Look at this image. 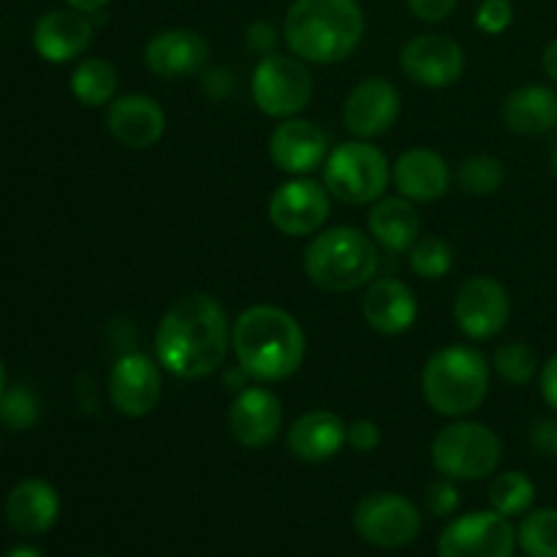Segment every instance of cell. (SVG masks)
<instances>
[{"mask_svg": "<svg viewBox=\"0 0 557 557\" xmlns=\"http://www.w3.org/2000/svg\"><path fill=\"white\" fill-rule=\"evenodd\" d=\"M362 36L364 14L357 0H294L283 22L288 49L315 65L346 60Z\"/></svg>", "mask_w": 557, "mask_h": 557, "instance_id": "3957f363", "label": "cell"}, {"mask_svg": "<svg viewBox=\"0 0 557 557\" xmlns=\"http://www.w3.org/2000/svg\"><path fill=\"white\" fill-rule=\"evenodd\" d=\"M283 403L267 386H245L228 408V433L245 449H264L281 435Z\"/></svg>", "mask_w": 557, "mask_h": 557, "instance_id": "2e32d148", "label": "cell"}, {"mask_svg": "<svg viewBox=\"0 0 557 557\" xmlns=\"http://www.w3.org/2000/svg\"><path fill=\"white\" fill-rule=\"evenodd\" d=\"M539 384H542V397L549 408L557 413V354L542 364V375H539Z\"/></svg>", "mask_w": 557, "mask_h": 557, "instance_id": "f35d334b", "label": "cell"}, {"mask_svg": "<svg viewBox=\"0 0 557 557\" xmlns=\"http://www.w3.org/2000/svg\"><path fill=\"white\" fill-rule=\"evenodd\" d=\"M38 400L30 389L25 386H14V389H5L0 397V422L5 424L14 433H25L33 424L38 422Z\"/></svg>", "mask_w": 557, "mask_h": 557, "instance_id": "d6a6232c", "label": "cell"}, {"mask_svg": "<svg viewBox=\"0 0 557 557\" xmlns=\"http://www.w3.org/2000/svg\"><path fill=\"white\" fill-rule=\"evenodd\" d=\"M250 92L267 117H297L313 98V76L297 54H267L253 69Z\"/></svg>", "mask_w": 557, "mask_h": 557, "instance_id": "ba28073f", "label": "cell"}, {"mask_svg": "<svg viewBox=\"0 0 557 557\" xmlns=\"http://www.w3.org/2000/svg\"><path fill=\"white\" fill-rule=\"evenodd\" d=\"M3 557H44L41 553H38L36 547H30V544H20V547L9 549Z\"/></svg>", "mask_w": 557, "mask_h": 557, "instance_id": "7bdbcfd3", "label": "cell"}, {"mask_svg": "<svg viewBox=\"0 0 557 557\" xmlns=\"http://www.w3.org/2000/svg\"><path fill=\"white\" fill-rule=\"evenodd\" d=\"M71 92L87 109L107 107V103L114 101V92H117V71L109 60H82L74 74H71Z\"/></svg>", "mask_w": 557, "mask_h": 557, "instance_id": "4316f807", "label": "cell"}, {"mask_svg": "<svg viewBox=\"0 0 557 557\" xmlns=\"http://www.w3.org/2000/svg\"><path fill=\"white\" fill-rule=\"evenodd\" d=\"M107 128L128 150H147L161 141L166 131V114L156 98L128 92L114 98L107 107Z\"/></svg>", "mask_w": 557, "mask_h": 557, "instance_id": "ac0fdd59", "label": "cell"}, {"mask_svg": "<svg viewBox=\"0 0 557 557\" xmlns=\"http://www.w3.org/2000/svg\"><path fill=\"white\" fill-rule=\"evenodd\" d=\"M419 228H422L419 212L406 196L379 199L368 215L370 237L392 253H408V248L419 239Z\"/></svg>", "mask_w": 557, "mask_h": 557, "instance_id": "484cf974", "label": "cell"}, {"mask_svg": "<svg viewBox=\"0 0 557 557\" xmlns=\"http://www.w3.org/2000/svg\"><path fill=\"white\" fill-rule=\"evenodd\" d=\"M5 392V368H3V359H0V397Z\"/></svg>", "mask_w": 557, "mask_h": 557, "instance_id": "f6af8a7d", "label": "cell"}, {"mask_svg": "<svg viewBox=\"0 0 557 557\" xmlns=\"http://www.w3.org/2000/svg\"><path fill=\"white\" fill-rule=\"evenodd\" d=\"M517 542L525 557H557V509H536L525 515Z\"/></svg>", "mask_w": 557, "mask_h": 557, "instance_id": "f1b7e54d", "label": "cell"}, {"mask_svg": "<svg viewBox=\"0 0 557 557\" xmlns=\"http://www.w3.org/2000/svg\"><path fill=\"white\" fill-rule=\"evenodd\" d=\"M354 528L379 549H403L422 531V515L397 493H373L354 509Z\"/></svg>", "mask_w": 557, "mask_h": 557, "instance_id": "9c48e42d", "label": "cell"}, {"mask_svg": "<svg viewBox=\"0 0 557 557\" xmlns=\"http://www.w3.org/2000/svg\"><path fill=\"white\" fill-rule=\"evenodd\" d=\"M228 348V315L210 294H188L177 299L158 321L156 359L174 379H207L226 362Z\"/></svg>", "mask_w": 557, "mask_h": 557, "instance_id": "6da1fadb", "label": "cell"}, {"mask_svg": "<svg viewBox=\"0 0 557 557\" xmlns=\"http://www.w3.org/2000/svg\"><path fill=\"white\" fill-rule=\"evenodd\" d=\"M60 495L44 479H25L5 498V520L20 536H41L58 522Z\"/></svg>", "mask_w": 557, "mask_h": 557, "instance_id": "603a6c76", "label": "cell"}, {"mask_svg": "<svg viewBox=\"0 0 557 557\" xmlns=\"http://www.w3.org/2000/svg\"><path fill=\"white\" fill-rule=\"evenodd\" d=\"M330 218V190L310 177H294L277 185L270 199V221L286 237L315 234Z\"/></svg>", "mask_w": 557, "mask_h": 557, "instance_id": "7c38bea8", "label": "cell"}, {"mask_svg": "<svg viewBox=\"0 0 557 557\" xmlns=\"http://www.w3.org/2000/svg\"><path fill=\"white\" fill-rule=\"evenodd\" d=\"M245 44H248L250 52L259 54V58H267V54H275L277 30L270 25V22L259 20V22H253V25L248 27V33H245Z\"/></svg>", "mask_w": 557, "mask_h": 557, "instance_id": "8d00e7d4", "label": "cell"}, {"mask_svg": "<svg viewBox=\"0 0 557 557\" xmlns=\"http://www.w3.org/2000/svg\"><path fill=\"white\" fill-rule=\"evenodd\" d=\"M305 272L310 283L324 292H357L373 283L379 272L375 239L354 226H335L315 234L305 250Z\"/></svg>", "mask_w": 557, "mask_h": 557, "instance_id": "277c9868", "label": "cell"}, {"mask_svg": "<svg viewBox=\"0 0 557 557\" xmlns=\"http://www.w3.org/2000/svg\"><path fill=\"white\" fill-rule=\"evenodd\" d=\"M424 506L433 517H451L460 506V493L451 484V479H441V482H433L424 493Z\"/></svg>", "mask_w": 557, "mask_h": 557, "instance_id": "e575fe53", "label": "cell"}, {"mask_svg": "<svg viewBox=\"0 0 557 557\" xmlns=\"http://www.w3.org/2000/svg\"><path fill=\"white\" fill-rule=\"evenodd\" d=\"M92 41V22L76 9L47 11L33 27V49L47 63L76 60Z\"/></svg>", "mask_w": 557, "mask_h": 557, "instance_id": "ffe728a7", "label": "cell"}, {"mask_svg": "<svg viewBox=\"0 0 557 557\" xmlns=\"http://www.w3.org/2000/svg\"><path fill=\"white\" fill-rule=\"evenodd\" d=\"M65 3H69L71 9L82 11V14H96V11H101L109 0H65Z\"/></svg>", "mask_w": 557, "mask_h": 557, "instance_id": "b9f144b4", "label": "cell"}, {"mask_svg": "<svg viewBox=\"0 0 557 557\" xmlns=\"http://www.w3.org/2000/svg\"><path fill=\"white\" fill-rule=\"evenodd\" d=\"M487 389L490 364L471 346L441 348L422 370L424 400L441 417H468L482 406Z\"/></svg>", "mask_w": 557, "mask_h": 557, "instance_id": "5b68a950", "label": "cell"}, {"mask_svg": "<svg viewBox=\"0 0 557 557\" xmlns=\"http://www.w3.org/2000/svg\"><path fill=\"white\" fill-rule=\"evenodd\" d=\"M161 370L147 354H125L109 370V400L117 413L128 419H141L156 411L161 400Z\"/></svg>", "mask_w": 557, "mask_h": 557, "instance_id": "5bb4252c", "label": "cell"}, {"mask_svg": "<svg viewBox=\"0 0 557 557\" xmlns=\"http://www.w3.org/2000/svg\"><path fill=\"white\" fill-rule=\"evenodd\" d=\"M392 180L400 196L419 201V205H430L446 196L451 185V169L435 150L428 147H411L403 152L392 166Z\"/></svg>", "mask_w": 557, "mask_h": 557, "instance_id": "44dd1931", "label": "cell"}, {"mask_svg": "<svg viewBox=\"0 0 557 557\" xmlns=\"http://www.w3.org/2000/svg\"><path fill=\"white\" fill-rule=\"evenodd\" d=\"M506 180L504 161L495 156H471L457 169V183L468 196H493L498 194Z\"/></svg>", "mask_w": 557, "mask_h": 557, "instance_id": "4dcf8cb0", "label": "cell"}, {"mask_svg": "<svg viewBox=\"0 0 557 557\" xmlns=\"http://www.w3.org/2000/svg\"><path fill=\"white\" fill-rule=\"evenodd\" d=\"M430 457L441 476L479 482L498 471L500 438L482 422H451L433 438Z\"/></svg>", "mask_w": 557, "mask_h": 557, "instance_id": "8992f818", "label": "cell"}, {"mask_svg": "<svg viewBox=\"0 0 557 557\" xmlns=\"http://www.w3.org/2000/svg\"><path fill=\"white\" fill-rule=\"evenodd\" d=\"M346 430L337 413L308 411L288 430V451L302 462H326L348 444Z\"/></svg>", "mask_w": 557, "mask_h": 557, "instance_id": "d4e9b609", "label": "cell"}, {"mask_svg": "<svg viewBox=\"0 0 557 557\" xmlns=\"http://www.w3.org/2000/svg\"><path fill=\"white\" fill-rule=\"evenodd\" d=\"M362 315L379 335H403L417 321V297L411 286L397 277H379L368 283L362 297Z\"/></svg>", "mask_w": 557, "mask_h": 557, "instance_id": "7402d4cb", "label": "cell"}, {"mask_svg": "<svg viewBox=\"0 0 557 557\" xmlns=\"http://www.w3.org/2000/svg\"><path fill=\"white\" fill-rule=\"evenodd\" d=\"M542 69H544V74L549 76V79L557 82V38H555V41H549L547 47H544Z\"/></svg>", "mask_w": 557, "mask_h": 557, "instance_id": "60d3db41", "label": "cell"}, {"mask_svg": "<svg viewBox=\"0 0 557 557\" xmlns=\"http://www.w3.org/2000/svg\"><path fill=\"white\" fill-rule=\"evenodd\" d=\"M403 74L419 87L444 90L460 82L466 71V52L460 44L441 33H424L411 38L400 52Z\"/></svg>", "mask_w": 557, "mask_h": 557, "instance_id": "4fadbf2b", "label": "cell"}, {"mask_svg": "<svg viewBox=\"0 0 557 557\" xmlns=\"http://www.w3.org/2000/svg\"><path fill=\"white\" fill-rule=\"evenodd\" d=\"M400 114V92L384 76H368L348 92L343 103V125L357 139L389 134Z\"/></svg>", "mask_w": 557, "mask_h": 557, "instance_id": "9a60e30c", "label": "cell"}, {"mask_svg": "<svg viewBox=\"0 0 557 557\" xmlns=\"http://www.w3.org/2000/svg\"><path fill=\"white\" fill-rule=\"evenodd\" d=\"M392 169L379 147L364 139L343 141L326 156L324 185L335 199L346 205H373L384 196Z\"/></svg>", "mask_w": 557, "mask_h": 557, "instance_id": "52a82bcc", "label": "cell"}, {"mask_svg": "<svg viewBox=\"0 0 557 557\" xmlns=\"http://www.w3.org/2000/svg\"><path fill=\"white\" fill-rule=\"evenodd\" d=\"M408 264H411L413 275L424 277V281H441L455 267V250L444 237H419L417 243L408 248Z\"/></svg>", "mask_w": 557, "mask_h": 557, "instance_id": "f546056e", "label": "cell"}, {"mask_svg": "<svg viewBox=\"0 0 557 557\" xmlns=\"http://www.w3.org/2000/svg\"><path fill=\"white\" fill-rule=\"evenodd\" d=\"M408 9L422 22H444L457 9V0H408Z\"/></svg>", "mask_w": 557, "mask_h": 557, "instance_id": "74e56055", "label": "cell"}, {"mask_svg": "<svg viewBox=\"0 0 557 557\" xmlns=\"http://www.w3.org/2000/svg\"><path fill=\"white\" fill-rule=\"evenodd\" d=\"M553 134H555V141H553V150H549V172H553V177L557 180V128Z\"/></svg>", "mask_w": 557, "mask_h": 557, "instance_id": "ee69618b", "label": "cell"}, {"mask_svg": "<svg viewBox=\"0 0 557 557\" xmlns=\"http://www.w3.org/2000/svg\"><path fill=\"white\" fill-rule=\"evenodd\" d=\"M326 156V134L310 120L288 117L272 131L270 136V158L281 172L305 177L324 166Z\"/></svg>", "mask_w": 557, "mask_h": 557, "instance_id": "d6986e66", "label": "cell"}, {"mask_svg": "<svg viewBox=\"0 0 557 557\" xmlns=\"http://www.w3.org/2000/svg\"><path fill=\"white\" fill-rule=\"evenodd\" d=\"M493 368L506 384H531L539 373V357L528 343H504L495 348Z\"/></svg>", "mask_w": 557, "mask_h": 557, "instance_id": "1f68e13d", "label": "cell"}, {"mask_svg": "<svg viewBox=\"0 0 557 557\" xmlns=\"http://www.w3.org/2000/svg\"><path fill=\"white\" fill-rule=\"evenodd\" d=\"M517 531L498 511H473L441 533L438 557H515Z\"/></svg>", "mask_w": 557, "mask_h": 557, "instance_id": "30bf717a", "label": "cell"}, {"mask_svg": "<svg viewBox=\"0 0 557 557\" xmlns=\"http://www.w3.org/2000/svg\"><path fill=\"white\" fill-rule=\"evenodd\" d=\"M232 348L250 381L275 384L302 368L308 341L292 313L275 305H253L243 310L232 326Z\"/></svg>", "mask_w": 557, "mask_h": 557, "instance_id": "7a4b0ae2", "label": "cell"}, {"mask_svg": "<svg viewBox=\"0 0 557 557\" xmlns=\"http://www.w3.org/2000/svg\"><path fill=\"white\" fill-rule=\"evenodd\" d=\"M536 500V484L528 473L509 471L500 473L493 484H490V506L493 511L504 517H520L528 515Z\"/></svg>", "mask_w": 557, "mask_h": 557, "instance_id": "83f0119b", "label": "cell"}, {"mask_svg": "<svg viewBox=\"0 0 557 557\" xmlns=\"http://www.w3.org/2000/svg\"><path fill=\"white\" fill-rule=\"evenodd\" d=\"M531 441L542 455L555 457L557 460V422H553V419H549V422H539L536 430H533Z\"/></svg>", "mask_w": 557, "mask_h": 557, "instance_id": "ab89813d", "label": "cell"}, {"mask_svg": "<svg viewBox=\"0 0 557 557\" xmlns=\"http://www.w3.org/2000/svg\"><path fill=\"white\" fill-rule=\"evenodd\" d=\"M515 22V5L511 0H482L476 9L479 30L487 36H498Z\"/></svg>", "mask_w": 557, "mask_h": 557, "instance_id": "836d02e7", "label": "cell"}, {"mask_svg": "<svg viewBox=\"0 0 557 557\" xmlns=\"http://www.w3.org/2000/svg\"><path fill=\"white\" fill-rule=\"evenodd\" d=\"M500 120L511 134H553L557 128V92L547 85L517 87L500 103Z\"/></svg>", "mask_w": 557, "mask_h": 557, "instance_id": "cb8c5ba5", "label": "cell"}, {"mask_svg": "<svg viewBox=\"0 0 557 557\" xmlns=\"http://www.w3.org/2000/svg\"><path fill=\"white\" fill-rule=\"evenodd\" d=\"M210 63V44L188 27L161 30L147 41L145 65L161 79H185Z\"/></svg>", "mask_w": 557, "mask_h": 557, "instance_id": "e0dca14e", "label": "cell"}, {"mask_svg": "<svg viewBox=\"0 0 557 557\" xmlns=\"http://www.w3.org/2000/svg\"><path fill=\"white\" fill-rule=\"evenodd\" d=\"M511 315V299L504 283L479 275L460 286L455 297V321L471 341H493L506 330Z\"/></svg>", "mask_w": 557, "mask_h": 557, "instance_id": "8fae6325", "label": "cell"}, {"mask_svg": "<svg viewBox=\"0 0 557 557\" xmlns=\"http://www.w3.org/2000/svg\"><path fill=\"white\" fill-rule=\"evenodd\" d=\"M346 441L359 455H370L381 446V428L370 419H354L346 430Z\"/></svg>", "mask_w": 557, "mask_h": 557, "instance_id": "d590c367", "label": "cell"}]
</instances>
